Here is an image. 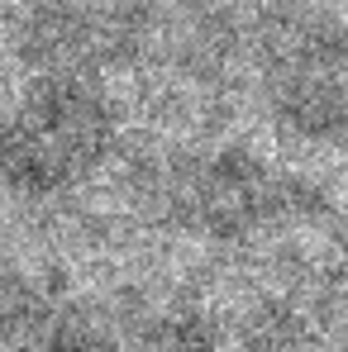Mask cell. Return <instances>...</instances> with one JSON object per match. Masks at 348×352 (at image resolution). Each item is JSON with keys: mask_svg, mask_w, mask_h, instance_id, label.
I'll use <instances>...</instances> for the list:
<instances>
[{"mask_svg": "<svg viewBox=\"0 0 348 352\" xmlns=\"http://www.w3.org/2000/svg\"><path fill=\"white\" fill-rule=\"evenodd\" d=\"M105 143V105L86 86H48L0 129V176L24 190H58L91 172Z\"/></svg>", "mask_w": 348, "mask_h": 352, "instance_id": "6da1fadb", "label": "cell"}, {"mask_svg": "<svg viewBox=\"0 0 348 352\" xmlns=\"http://www.w3.org/2000/svg\"><path fill=\"white\" fill-rule=\"evenodd\" d=\"M296 200L300 195L291 181H282L277 172H267L263 162H253L243 153L201 167L186 186L191 219H201L205 229H220V234H238V229H258L267 219H282Z\"/></svg>", "mask_w": 348, "mask_h": 352, "instance_id": "7a4b0ae2", "label": "cell"}, {"mask_svg": "<svg viewBox=\"0 0 348 352\" xmlns=\"http://www.w3.org/2000/svg\"><path fill=\"white\" fill-rule=\"evenodd\" d=\"M282 115L320 138H348V43H310L282 72Z\"/></svg>", "mask_w": 348, "mask_h": 352, "instance_id": "3957f363", "label": "cell"}, {"mask_svg": "<svg viewBox=\"0 0 348 352\" xmlns=\"http://www.w3.org/2000/svg\"><path fill=\"white\" fill-rule=\"evenodd\" d=\"M10 333L24 352H110L105 348V333L81 314V309H67V305H24L14 319H10Z\"/></svg>", "mask_w": 348, "mask_h": 352, "instance_id": "277c9868", "label": "cell"}]
</instances>
